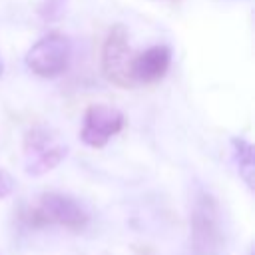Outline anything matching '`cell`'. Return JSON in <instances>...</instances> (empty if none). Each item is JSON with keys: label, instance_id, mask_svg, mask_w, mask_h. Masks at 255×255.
Listing matches in <instances>:
<instances>
[{"label": "cell", "instance_id": "obj_1", "mask_svg": "<svg viewBox=\"0 0 255 255\" xmlns=\"http://www.w3.org/2000/svg\"><path fill=\"white\" fill-rule=\"evenodd\" d=\"M191 249L195 255H219L223 247V229L219 205L211 193H199L191 209Z\"/></svg>", "mask_w": 255, "mask_h": 255}, {"label": "cell", "instance_id": "obj_2", "mask_svg": "<svg viewBox=\"0 0 255 255\" xmlns=\"http://www.w3.org/2000/svg\"><path fill=\"white\" fill-rule=\"evenodd\" d=\"M26 221L34 227L60 225L68 229H82L88 223V211L74 197L48 191L42 193L36 205L26 213Z\"/></svg>", "mask_w": 255, "mask_h": 255}, {"label": "cell", "instance_id": "obj_3", "mask_svg": "<svg viewBox=\"0 0 255 255\" xmlns=\"http://www.w3.org/2000/svg\"><path fill=\"white\" fill-rule=\"evenodd\" d=\"M66 155V143L50 128H32L24 135V169L42 175L54 169Z\"/></svg>", "mask_w": 255, "mask_h": 255}, {"label": "cell", "instance_id": "obj_4", "mask_svg": "<svg viewBox=\"0 0 255 255\" xmlns=\"http://www.w3.org/2000/svg\"><path fill=\"white\" fill-rule=\"evenodd\" d=\"M72 60V42L62 34L40 38L26 54V66L36 76L56 78L64 74Z\"/></svg>", "mask_w": 255, "mask_h": 255}, {"label": "cell", "instance_id": "obj_5", "mask_svg": "<svg viewBox=\"0 0 255 255\" xmlns=\"http://www.w3.org/2000/svg\"><path fill=\"white\" fill-rule=\"evenodd\" d=\"M131 60L133 54L128 44V32L122 24H116L108 34L102 52V68L106 78L120 88H135L131 78Z\"/></svg>", "mask_w": 255, "mask_h": 255}, {"label": "cell", "instance_id": "obj_6", "mask_svg": "<svg viewBox=\"0 0 255 255\" xmlns=\"http://www.w3.org/2000/svg\"><path fill=\"white\" fill-rule=\"evenodd\" d=\"M126 118L120 110L104 104H94L84 114L80 137L90 147H104L118 131L124 129Z\"/></svg>", "mask_w": 255, "mask_h": 255}, {"label": "cell", "instance_id": "obj_7", "mask_svg": "<svg viewBox=\"0 0 255 255\" xmlns=\"http://www.w3.org/2000/svg\"><path fill=\"white\" fill-rule=\"evenodd\" d=\"M171 66V50L167 46H151L131 60V78L137 84L159 82Z\"/></svg>", "mask_w": 255, "mask_h": 255}, {"label": "cell", "instance_id": "obj_8", "mask_svg": "<svg viewBox=\"0 0 255 255\" xmlns=\"http://www.w3.org/2000/svg\"><path fill=\"white\" fill-rule=\"evenodd\" d=\"M231 143H233V149H235V159H237V165H239V175L253 189V171H255L253 145L247 139H241V137H233Z\"/></svg>", "mask_w": 255, "mask_h": 255}, {"label": "cell", "instance_id": "obj_9", "mask_svg": "<svg viewBox=\"0 0 255 255\" xmlns=\"http://www.w3.org/2000/svg\"><path fill=\"white\" fill-rule=\"evenodd\" d=\"M14 185H16L14 177L6 169H0V199H4L6 195H10L14 191Z\"/></svg>", "mask_w": 255, "mask_h": 255}, {"label": "cell", "instance_id": "obj_10", "mask_svg": "<svg viewBox=\"0 0 255 255\" xmlns=\"http://www.w3.org/2000/svg\"><path fill=\"white\" fill-rule=\"evenodd\" d=\"M2 72H4V64H2V60H0V76H2Z\"/></svg>", "mask_w": 255, "mask_h": 255}]
</instances>
